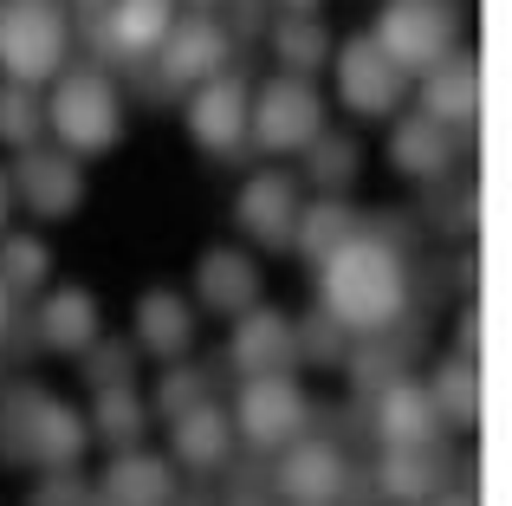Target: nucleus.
Listing matches in <instances>:
<instances>
[{
	"instance_id": "1",
	"label": "nucleus",
	"mask_w": 512,
	"mask_h": 506,
	"mask_svg": "<svg viewBox=\"0 0 512 506\" xmlns=\"http://www.w3.org/2000/svg\"><path fill=\"white\" fill-rule=\"evenodd\" d=\"M402 305H409V279H402L396 247L376 241V234H350L344 247H331L318 260V312L338 331L376 338L402 318Z\"/></svg>"
},
{
	"instance_id": "2",
	"label": "nucleus",
	"mask_w": 512,
	"mask_h": 506,
	"mask_svg": "<svg viewBox=\"0 0 512 506\" xmlns=\"http://www.w3.org/2000/svg\"><path fill=\"white\" fill-rule=\"evenodd\" d=\"M85 455V422L46 390H7L0 396V461L13 468H52L65 474Z\"/></svg>"
},
{
	"instance_id": "3",
	"label": "nucleus",
	"mask_w": 512,
	"mask_h": 506,
	"mask_svg": "<svg viewBox=\"0 0 512 506\" xmlns=\"http://www.w3.org/2000/svg\"><path fill=\"white\" fill-rule=\"evenodd\" d=\"M46 124L59 137V150L104 156L117 143V130H124V98H117V85L104 72L78 65V72H59V85L46 98Z\"/></svg>"
},
{
	"instance_id": "4",
	"label": "nucleus",
	"mask_w": 512,
	"mask_h": 506,
	"mask_svg": "<svg viewBox=\"0 0 512 506\" xmlns=\"http://www.w3.org/2000/svg\"><path fill=\"white\" fill-rule=\"evenodd\" d=\"M65 46H72V26L59 0H0V72L13 85L59 78Z\"/></svg>"
},
{
	"instance_id": "5",
	"label": "nucleus",
	"mask_w": 512,
	"mask_h": 506,
	"mask_svg": "<svg viewBox=\"0 0 512 506\" xmlns=\"http://www.w3.org/2000/svg\"><path fill=\"white\" fill-rule=\"evenodd\" d=\"M370 39L389 52L396 72L422 78L428 65H441L454 52V0H383Z\"/></svg>"
},
{
	"instance_id": "6",
	"label": "nucleus",
	"mask_w": 512,
	"mask_h": 506,
	"mask_svg": "<svg viewBox=\"0 0 512 506\" xmlns=\"http://www.w3.org/2000/svg\"><path fill=\"white\" fill-rule=\"evenodd\" d=\"M247 130H253L260 150H279V156L305 150V143L325 130V98H318L312 78L279 72V78H266V85L247 98Z\"/></svg>"
},
{
	"instance_id": "7",
	"label": "nucleus",
	"mask_w": 512,
	"mask_h": 506,
	"mask_svg": "<svg viewBox=\"0 0 512 506\" xmlns=\"http://www.w3.org/2000/svg\"><path fill=\"white\" fill-rule=\"evenodd\" d=\"M338 98L357 117H389V111H402V98H409V72H396L389 52L376 46L370 33H357V39L338 46Z\"/></svg>"
},
{
	"instance_id": "8",
	"label": "nucleus",
	"mask_w": 512,
	"mask_h": 506,
	"mask_svg": "<svg viewBox=\"0 0 512 506\" xmlns=\"http://www.w3.org/2000/svg\"><path fill=\"white\" fill-rule=\"evenodd\" d=\"M305 416H312V403H305V390L286 377V370H273V377H247V383H240L234 422H240V435H247V442L279 448V442H292V435L305 429Z\"/></svg>"
},
{
	"instance_id": "9",
	"label": "nucleus",
	"mask_w": 512,
	"mask_h": 506,
	"mask_svg": "<svg viewBox=\"0 0 512 506\" xmlns=\"http://www.w3.org/2000/svg\"><path fill=\"white\" fill-rule=\"evenodd\" d=\"M7 189L20 195L33 215H46V221L72 215V208L85 202L78 156H72V150H46V143H26V150H20V163H13V176H7Z\"/></svg>"
},
{
	"instance_id": "10",
	"label": "nucleus",
	"mask_w": 512,
	"mask_h": 506,
	"mask_svg": "<svg viewBox=\"0 0 512 506\" xmlns=\"http://www.w3.org/2000/svg\"><path fill=\"white\" fill-rule=\"evenodd\" d=\"M227 46H234V33L214 13H182L150 59L163 65V85H201V78L227 72Z\"/></svg>"
},
{
	"instance_id": "11",
	"label": "nucleus",
	"mask_w": 512,
	"mask_h": 506,
	"mask_svg": "<svg viewBox=\"0 0 512 506\" xmlns=\"http://www.w3.org/2000/svg\"><path fill=\"white\" fill-rule=\"evenodd\" d=\"M247 98L253 91L240 85V72L234 78L227 72L201 78L195 98H188V137H195L201 150H214V156H234L240 137H247Z\"/></svg>"
},
{
	"instance_id": "12",
	"label": "nucleus",
	"mask_w": 512,
	"mask_h": 506,
	"mask_svg": "<svg viewBox=\"0 0 512 506\" xmlns=\"http://www.w3.org/2000/svg\"><path fill=\"white\" fill-rule=\"evenodd\" d=\"M234 221L253 234L260 247H286L292 241V221H299V182L286 169H260V176L240 189Z\"/></svg>"
},
{
	"instance_id": "13",
	"label": "nucleus",
	"mask_w": 512,
	"mask_h": 506,
	"mask_svg": "<svg viewBox=\"0 0 512 506\" xmlns=\"http://www.w3.org/2000/svg\"><path fill=\"white\" fill-rule=\"evenodd\" d=\"M175 26V0H104V52L111 59H150L156 46H163V33Z\"/></svg>"
},
{
	"instance_id": "14",
	"label": "nucleus",
	"mask_w": 512,
	"mask_h": 506,
	"mask_svg": "<svg viewBox=\"0 0 512 506\" xmlns=\"http://www.w3.org/2000/svg\"><path fill=\"white\" fill-rule=\"evenodd\" d=\"M227 364L240 377H273V370L292 364V325L273 312V305H247L234 318V338H227Z\"/></svg>"
},
{
	"instance_id": "15",
	"label": "nucleus",
	"mask_w": 512,
	"mask_h": 506,
	"mask_svg": "<svg viewBox=\"0 0 512 506\" xmlns=\"http://www.w3.org/2000/svg\"><path fill=\"white\" fill-rule=\"evenodd\" d=\"M273 481L292 506H331L344 494V455L331 442H292Z\"/></svg>"
},
{
	"instance_id": "16",
	"label": "nucleus",
	"mask_w": 512,
	"mask_h": 506,
	"mask_svg": "<svg viewBox=\"0 0 512 506\" xmlns=\"http://www.w3.org/2000/svg\"><path fill=\"white\" fill-rule=\"evenodd\" d=\"M195 299L221 318H240L247 305H260V266L234 247H208L195 266Z\"/></svg>"
},
{
	"instance_id": "17",
	"label": "nucleus",
	"mask_w": 512,
	"mask_h": 506,
	"mask_svg": "<svg viewBox=\"0 0 512 506\" xmlns=\"http://www.w3.org/2000/svg\"><path fill=\"white\" fill-rule=\"evenodd\" d=\"M474 111H480V65H474V52H448L441 65H428L422 72V117L461 130V124H474Z\"/></svg>"
},
{
	"instance_id": "18",
	"label": "nucleus",
	"mask_w": 512,
	"mask_h": 506,
	"mask_svg": "<svg viewBox=\"0 0 512 506\" xmlns=\"http://www.w3.org/2000/svg\"><path fill=\"white\" fill-rule=\"evenodd\" d=\"M376 429H383L389 448H428L441 435V416L428 403V383H409V377H389L376 390Z\"/></svg>"
},
{
	"instance_id": "19",
	"label": "nucleus",
	"mask_w": 512,
	"mask_h": 506,
	"mask_svg": "<svg viewBox=\"0 0 512 506\" xmlns=\"http://www.w3.org/2000/svg\"><path fill=\"white\" fill-rule=\"evenodd\" d=\"M389 163L415 182H441L454 169V130L435 124V117H422V111L402 117V124L389 130Z\"/></svg>"
},
{
	"instance_id": "20",
	"label": "nucleus",
	"mask_w": 512,
	"mask_h": 506,
	"mask_svg": "<svg viewBox=\"0 0 512 506\" xmlns=\"http://www.w3.org/2000/svg\"><path fill=\"white\" fill-rule=\"evenodd\" d=\"M175 474L163 455H143V448H117V461L104 468V500L111 506H169Z\"/></svg>"
},
{
	"instance_id": "21",
	"label": "nucleus",
	"mask_w": 512,
	"mask_h": 506,
	"mask_svg": "<svg viewBox=\"0 0 512 506\" xmlns=\"http://www.w3.org/2000/svg\"><path fill=\"white\" fill-rule=\"evenodd\" d=\"M188 338H195V318H188L182 292H169V286L143 292V299H137V344H143V351L163 357V364H182Z\"/></svg>"
},
{
	"instance_id": "22",
	"label": "nucleus",
	"mask_w": 512,
	"mask_h": 506,
	"mask_svg": "<svg viewBox=\"0 0 512 506\" xmlns=\"http://www.w3.org/2000/svg\"><path fill=\"white\" fill-rule=\"evenodd\" d=\"M39 338L65 357H85V344H98V299L85 286H59L39 305Z\"/></svg>"
},
{
	"instance_id": "23",
	"label": "nucleus",
	"mask_w": 512,
	"mask_h": 506,
	"mask_svg": "<svg viewBox=\"0 0 512 506\" xmlns=\"http://www.w3.org/2000/svg\"><path fill=\"white\" fill-rule=\"evenodd\" d=\"M227 448H234V422H227V409L195 403V409L175 416V461H188V468H221Z\"/></svg>"
},
{
	"instance_id": "24",
	"label": "nucleus",
	"mask_w": 512,
	"mask_h": 506,
	"mask_svg": "<svg viewBox=\"0 0 512 506\" xmlns=\"http://www.w3.org/2000/svg\"><path fill=\"white\" fill-rule=\"evenodd\" d=\"M376 487L402 506H428L441 494V455L435 448H389L383 468H376Z\"/></svg>"
},
{
	"instance_id": "25",
	"label": "nucleus",
	"mask_w": 512,
	"mask_h": 506,
	"mask_svg": "<svg viewBox=\"0 0 512 506\" xmlns=\"http://www.w3.org/2000/svg\"><path fill=\"white\" fill-rule=\"evenodd\" d=\"M273 52H279V72L292 78H312L318 65L331 59V33L318 13H286V20L273 26Z\"/></svg>"
},
{
	"instance_id": "26",
	"label": "nucleus",
	"mask_w": 512,
	"mask_h": 506,
	"mask_svg": "<svg viewBox=\"0 0 512 506\" xmlns=\"http://www.w3.org/2000/svg\"><path fill=\"white\" fill-rule=\"evenodd\" d=\"M428 403H435L441 422L474 429V416H480V364L474 357H448V364L435 370V383H428Z\"/></svg>"
},
{
	"instance_id": "27",
	"label": "nucleus",
	"mask_w": 512,
	"mask_h": 506,
	"mask_svg": "<svg viewBox=\"0 0 512 506\" xmlns=\"http://www.w3.org/2000/svg\"><path fill=\"white\" fill-rule=\"evenodd\" d=\"M350 234H357V215L338 202V195H325V202H299V221H292V247L305 253V260H325L331 247H344Z\"/></svg>"
},
{
	"instance_id": "28",
	"label": "nucleus",
	"mask_w": 512,
	"mask_h": 506,
	"mask_svg": "<svg viewBox=\"0 0 512 506\" xmlns=\"http://www.w3.org/2000/svg\"><path fill=\"white\" fill-rule=\"evenodd\" d=\"M305 163H312V182L325 195H338L344 182H357L363 169V143L357 137H331V130H318L312 143H305Z\"/></svg>"
},
{
	"instance_id": "29",
	"label": "nucleus",
	"mask_w": 512,
	"mask_h": 506,
	"mask_svg": "<svg viewBox=\"0 0 512 506\" xmlns=\"http://www.w3.org/2000/svg\"><path fill=\"white\" fill-rule=\"evenodd\" d=\"M46 273H52L46 241H33V234H0V286H7V292L46 286Z\"/></svg>"
},
{
	"instance_id": "30",
	"label": "nucleus",
	"mask_w": 512,
	"mask_h": 506,
	"mask_svg": "<svg viewBox=\"0 0 512 506\" xmlns=\"http://www.w3.org/2000/svg\"><path fill=\"white\" fill-rule=\"evenodd\" d=\"M39 124H46V104L33 98V85L0 78V143H7V150H26V143H39Z\"/></svg>"
},
{
	"instance_id": "31",
	"label": "nucleus",
	"mask_w": 512,
	"mask_h": 506,
	"mask_svg": "<svg viewBox=\"0 0 512 506\" xmlns=\"http://www.w3.org/2000/svg\"><path fill=\"white\" fill-rule=\"evenodd\" d=\"M91 422H98V435L111 448H130L143 435V422H150V409L137 403V390H130V383H117V390H98V416H91Z\"/></svg>"
},
{
	"instance_id": "32",
	"label": "nucleus",
	"mask_w": 512,
	"mask_h": 506,
	"mask_svg": "<svg viewBox=\"0 0 512 506\" xmlns=\"http://www.w3.org/2000/svg\"><path fill=\"white\" fill-rule=\"evenodd\" d=\"M292 357H305V364H338L344 357V331L331 325L325 312H312L305 325H292Z\"/></svg>"
},
{
	"instance_id": "33",
	"label": "nucleus",
	"mask_w": 512,
	"mask_h": 506,
	"mask_svg": "<svg viewBox=\"0 0 512 506\" xmlns=\"http://www.w3.org/2000/svg\"><path fill=\"white\" fill-rule=\"evenodd\" d=\"M195 403H208V377L201 370H182V364H169V377L156 383V409L175 422L182 409H195Z\"/></svg>"
},
{
	"instance_id": "34",
	"label": "nucleus",
	"mask_w": 512,
	"mask_h": 506,
	"mask_svg": "<svg viewBox=\"0 0 512 506\" xmlns=\"http://www.w3.org/2000/svg\"><path fill=\"white\" fill-rule=\"evenodd\" d=\"M91 351V390H117V383H130V370H137V357H130V344H85Z\"/></svg>"
},
{
	"instance_id": "35",
	"label": "nucleus",
	"mask_w": 512,
	"mask_h": 506,
	"mask_svg": "<svg viewBox=\"0 0 512 506\" xmlns=\"http://www.w3.org/2000/svg\"><path fill=\"white\" fill-rule=\"evenodd\" d=\"M350 370H357V383H363V390H383V383L396 377V357H389V351H363Z\"/></svg>"
},
{
	"instance_id": "36",
	"label": "nucleus",
	"mask_w": 512,
	"mask_h": 506,
	"mask_svg": "<svg viewBox=\"0 0 512 506\" xmlns=\"http://www.w3.org/2000/svg\"><path fill=\"white\" fill-rule=\"evenodd\" d=\"M234 13V33H266V0H221Z\"/></svg>"
},
{
	"instance_id": "37",
	"label": "nucleus",
	"mask_w": 512,
	"mask_h": 506,
	"mask_svg": "<svg viewBox=\"0 0 512 506\" xmlns=\"http://www.w3.org/2000/svg\"><path fill=\"white\" fill-rule=\"evenodd\" d=\"M85 494H78L72 481H46V494H39V506H78Z\"/></svg>"
},
{
	"instance_id": "38",
	"label": "nucleus",
	"mask_w": 512,
	"mask_h": 506,
	"mask_svg": "<svg viewBox=\"0 0 512 506\" xmlns=\"http://www.w3.org/2000/svg\"><path fill=\"white\" fill-rule=\"evenodd\" d=\"M461 357H480V312L461 318Z\"/></svg>"
},
{
	"instance_id": "39",
	"label": "nucleus",
	"mask_w": 512,
	"mask_h": 506,
	"mask_svg": "<svg viewBox=\"0 0 512 506\" xmlns=\"http://www.w3.org/2000/svg\"><path fill=\"white\" fill-rule=\"evenodd\" d=\"M7 208H13V189H7V169H0V234H7Z\"/></svg>"
},
{
	"instance_id": "40",
	"label": "nucleus",
	"mask_w": 512,
	"mask_h": 506,
	"mask_svg": "<svg viewBox=\"0 0 512 506\" xmlns=\"http://www.w3.org/2000/svg\"><path fill=\"white\" fill-rule=\"evenodd\" d=\"M428 506H474V500H467V494H435Z\"/></svg>"
},
{
	"instance_id": "41",
	"label": "nucleus",
	"mask_w": 512,
	"mask_h": 506,
	"mask_svg": "<svg viewBox=\"0 0 512 506\" xmlns=\"http://www.w3.org/2000/svg\"><path fill=\"white\" fill-rule=\"evenodd\" d=\"M286 13H318V0H279Z\"/></svg>"
},
{
	"instance_id": "42",
	"label": "nucleus",
	"mask_w": 512,
	"mask_h": 506,
	"mask_svg": "<svg viewBox=\"0 0 512 506\" xmlns=\"http://www.w3.org/2000/svg\"><path fill=\"white\" fill-rule=\"evenodd\" d=\"M7 299H13V292L0 286V331H7V318H13V305H7Z\"/></svg>"
},
{
	"instance_id": "43",
	"label": "nucleus",
	"mask_w": 512,
	"mask_h": 506,
	"mask_svg": "<svg viewBox=\"0 0 512 506\" xmlns=\"http://www.w3.org/2000/svg\"><path fill=\"white\" fill-rule=\"evenodd\" d=\"M214 7H221V0H188V13H214Z\"/></svg>"
},
{
	"instance_id": "44",
	"label": "nucleus",
	"mask_w": 512,
	"mask_h": 506,
	"mask_svg": "<svg viewBox=\"0 0 512 506\" xmlns=\"http://www.w3.org/2000/svg\"><path fill=\"white\" fill-rule=\"evenodd\" d=\"M234 506H260V500H253V494H240V500H234Z\"/></svg>"
},
{
	"instance_id": "45",
	"label": "nucleus",
	"mask_w": 512,
	"mask_h": 506,
	"mask_svg": "<svg viewBox=\"0 0 512 506\" xmlns=\"http://www.w3.org/2000/svg\"><path fill=\"white\" fill-rule=\"evenodd\" d=\"M72 7H104V0H72Z\"/></svg>"
}]
</instances>
